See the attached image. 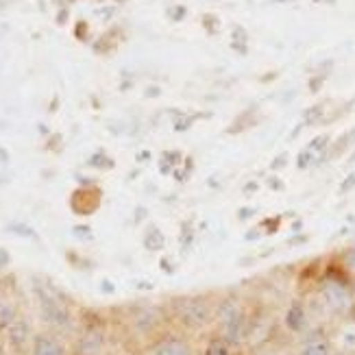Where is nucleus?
I'll return each mask as SVG.
<instances>
[{
  "instance_id": "11",
  "label": "nucleus",
  "mask_w": 355,
  "mask_h": 355,
  "mask_svg": "<svg viewBox=\"0 0 355 355\" xmlns=\"http://www.w3.org/2000/svg\"><path fill=\"white\" fill-rule=\"evenodd\" d=\"M299 355H331V347L325 340H316V343H310L307 347H303Z\"/></svg>"
},
{
  "instance_id": "1",
  "label": "nucleus",
  "mask_w": 355,
  "mask_h": 355,
  "mask_svg": "<svg viewBox=\"0 0 355 355\" xmlns=\"http://www.w3.org/2000/svg\"><path fill=\"white\" fill-rule=\"evenodd\" d=\"M175 307H177V316L181 320V325L190 329H198L207 325V320L211 318V310L207 301L203 299H179Z\"/></svg>"
},
{
  "instance_id": "5",
  "label": "nucleus",
  "mask_w": 355,
  "mask_h": 355,
  "mask_svg": "<svg viewBox=\"0 0 355 355\" xmlns=\"http://www.w3.org/2000/svg\"><path fill=\"white\" fill-rule=\"evenodd\" d=\"M33 355H66V351H64V347H61L55 340V338H51V336H35Z\"/></svg>"
},
{
  "instance_id": "18",
  "label": "nucleus",
  "mask_w": 355,
  "mask_h": 355,
  "mask_svg": "<svg viewBox=\"0 0 355 355\" xmlns=\"http://www.w3.org/2000/svg\"><path fill=\"white\" fill-rule=\"evenodd\" d=\"M266 355H277V353H266Z\"/></svg>"
},
{
  "instance_id": "16",
  "label": "nucleus",
  "mask_w": 355,
  "mask_h": 355,
  "mask_svg": "<svg viewBox=\"0 0 355 355\" xmlns=\"http://www.w3.org/2000/svg\"><path fill=\"white\" fill-rule=\"evenodd\" d=\"M9 162V155H7V150L0 146V164H7Z\"/></svg>"
},
{
  "instance_id": "2",
  "label": "nucleus",
  "mask_w": 355,
  "mask_h": 355,
  "mask_svg": "<svg viewBox=\"0 0 355 355\" xmlns=\"http://www.w3.org/2000/svg\"><path fill=\"white\" fill-rule=\"evenodd\" d=\"M37 297H40V307H42V314L46 316V320L53 322L57 327H66L70 322L68 307L55 295H51V292H46V290H40V288H37Z\"/></svg>"
},
{
  "instance_id": "10",
  "label": "nucleus",
  "mask_w": 355,
  "mask_h": 355,
  "mask_svg": "<svg viewBox=\"0 0 355 355\" xmlns=\"http://www.w3.org/2000/svg\"><path fill=\"white\" fill-rule=\"evenodd\" d=\"M101 345H103L101 334H87L81 340V353L83 355H96L101 351Z\"/></svg>"
},
{
  "instance_id": "7",
  "label": "nucleus",
  "mask_w": 355,
  "mask_h": 355,
  "mask_svg": "<svg viewBox=\"0 0 355 355\" xmlns=\"http://www.w3.org/2000/svg\"><path fill=\"white\" fill-rule=\"evenodd\" d=\"M325 299L331 307H336V310H345L349 305V295L340 286H334V284L325 288Z\"/></svg>"
},
{
  "instance_id": "15",
  "label": "nucleus",
  "mask_w": 355,
  "mask_h": 355,
  "mask_svg": "<svg viewBox=\"0 0 355 355\" xmlns=\"http://www.w3.org/2000/svg\"><path fill=\"white\" fill-rule=\"evenodd\" d=\"M353 185H355V175H351V177H349V181H345V183H343V188H340V190H343V192H347V190H351V188H353Z\"/></svg>"
},
{
  "instance_id": "6",
  "label": "nucleus",
  "mask_w": 355,
  "mask_h": 355,
  "mask_svg": "<svg viewBox=\"0 0 355 355\" xmlns=\"http://www.w3.org/2000/svg\"><path fill=\"white\" fill-rule=\"evenodd\" d=\"M155 355H192V349L188 343L177 340V338H171V340H164L157 349Z\"/></svg>"
},
{
  "instance_id": "12",
  "label": "nucleus",
  "mask_w": 355,
  "mask_h": 355,
  "mask_svg": "<svg viewBox=\"0 0 355 355\" xmlns=\"http://www.w3.org/2000/svg\"><path fill=\"white\" fill-rule=\"evenodd\" d=\"M144 244H146V249H150V251H159V249H164V236L159 234L157 229H150L146 234V238H144Z\"/></svg>"
},
{
  "instance_id": "14",
  "label": "nucleus",
  "mask_w": 355,
  "mask_h": 355,
  "mask_svg": "<svg viewBox=\"0 0 355 355\" xmlns=\"http://www.w3.org/2000/svg\"><path fill=\"white\" fill-rule=\"evenodd\" d=\"M345 259H347V266H349L351 270H355V249H351V251L347 253Z\"/></svg>"
},
{
  "instance_id": "9",
  "label": "nucleus",
  "mask_w": 355,
  "mask_h": 355,
  "mask_svg": "<svg viewBox=\"0 0 355 355\" xmlns=\"http://www.w3.org/2000/svg\"><path fill=\"white\" fill-rule=\"evenodd\" d=\"M15 318H18L15 316V307L5 297H0V329H9Z\"/></svg>"
},
{
  "instance_id": "4",
  "label": "nucleus",
  "mask_w": 355,
  "mask_h": 355,
  "mask_svg": "<svg viewBox=\"0 0 355 355\" xmlns=\"http://www.w3.org/2000/svg\"><path fill=\"white\" fill-rule=\"evenodd\" d=\"M28 336H31V325L24 318H15L9 325V345L15 351H24L28 345Z\"/></svg>"
},
{
  "instance_id": "3",
  "label": "nucleus",
  "mask_w": 355,
  "mask_h": 355,
  "mask_svg": "<svg viewBox=\"0 0 355 355\" xmlns=\"http://www.w3.org/2000/svg\"><path fill=\"white\" fill-rule=\"evenodd\" d=\"M220 322H223L225 340L227 343H238L242 331H244V314L240 312V307L236 303L227 301L223 305V310H220Z\"/></svg>"
},
{
  "instance_id": "17",
  "label": "nucleus",
  "mask_w": 355,
  "mask_h": 355,
  "mask_svg": "<svg viewBox=\"0 0 355 355\" xmlns=\"http://www.w3.org/2000/svg\"><path fill=\"white\" fill-rule=\"evenodd\" d=\"M3 351H5V349H3V343H0V355H3Z\"/></svg>"
},
{
  "instance_id": "8",
  "label": "nucleus",
  "mask_w": 355,
  "mask_h": 355,
  "mask_svg": "<svg viewBox=\"0 0 355 355\" xmlns=\"http://www.w3.org/2000/svg\"><path fill=\"white\" fill-rule=\"evenodd\" d=\"M286 325L292 331H301L305 327V312H303V307L299 303H295L288 310V314H286Z\"/></svg>"
},
{
  "instance_id": "13",
  "label": "nucleus",
  "mask_w": 355,
  "mask_h": 355,
  "mask_svg": "<svg viewBox=\"0 0 355 355\" xmlns=\"http://www.w3.org/2000/svg\"><path fill=\"white\" fill-rule=\"evenodd\" d=\"M205 355H231V351H229L227 340H220V338H216V340H211V343L207 345Z\"/></svg>"
}]
</instances>
